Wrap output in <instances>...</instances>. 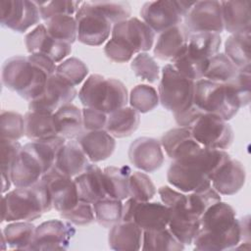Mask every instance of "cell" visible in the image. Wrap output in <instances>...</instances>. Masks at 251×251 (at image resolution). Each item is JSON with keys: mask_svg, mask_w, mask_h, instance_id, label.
Masks as SVG:
<instances>
[{"mask_svg": "<svg viewBox=\"0 0 251 251\" xmlns=\"http://www.w3.org/2000/svg\"><path fill=\"white\" fill-rule=\"evenodd\" d=\"M56 67V63L43 54L16 55L2 65V83L29 102L41 94Z\"/></svg>", "mask_w": 251, "mask_h": 251, "instance_id": "cell-1", "label": "cell"}, {"mask_svg": "<svg viewBox=\"0 0 251 251\" xmlns=\"http://www.w3.org/2000/svg\"><path fill=\"white\" fill-rule=\"evenodd\" d=\"M240 241L241 227L236 212L221 200L202 215L200 229L192 243L196 250L222 251L235 248Z\"/></svg>", "mask_w": 251, "mask_h": 251, "instance_id": "cell-2", "label": "cell"}, {"mask_svg": "<svg viewBox=\"0 0 251 251\" xmlns=\"http://www.w3.org/2000/svg\"><path fill=\"white\" fill-rule=\"evenodd\" d=\"M229 158L226 150L202 147L192 156L173 161L168 169L167 179L171 185L184 193L206 189L211 186L214 173Z\"/></svg>", "mask_w": 251, "mask_h": 251, "instance_id": "cell-3", "label": "cell"}, {"mask_svg": "<svg viewBox=\"0 0 251 251\" xmlns=\"http://www.w3.org/2000/svg\"><path fill=\"white\" fill-rule=\"evenodd\" d=\"M53 208L52 199L44 181L40 179L28 187H16L2 196L1 223L39 219Z\"/></svg>", "mask_w": 251, "mask_h": 251, "instance_id": "cell-4", "label": "cell"}, {"mask_svg": "<svg viewBox=\"0 0 251 251\" xmlns=\"http://www.w3.org/2000/svg\"><path fill=\"white\" fill-rule=\"evenodd\" d=\"M78 98L84 107L93 108L108 115L126 106L128 93L121 80L93 74L86 78L79 89Z\"/></svg>", "mask_w": 251, "mask_h": 251, "instance_id": "cell-5", "label": "cell"}, {"mask_svg": "<svg viewBox=\"0 0 251 251\" xmlns=\"http://www.w3.org/2000/svg\"><path fill=\"white\" fill-rule=\"evenodd\" d=\"M193 104L204 113L216 114L226 121L231 120L241 108L229 84L205 78L195 81Z\"/></svg>", "mask_w": 251, "mask_h": 251, "instance_id": "cell-6", "label": "cell"}, {"mask_svg": "<svg viewBox=\"0 0 251 251\" xmlns=\"http://www.w3.org/2000/svg\"><path fill=\"white\" fill-rule=\"evenodd\" d=\"M195 81L178 73L170 63L161 71L159 100L162 106L173 114L180 113L193 104Z\"/></svg>", "mask_w": 251, "mask_h": 251, "instance_id": "cell-7", "label": "cell"}, {"mask_svg": "<svg viewBox=\"0 0 251 251\" xmlns=\"http://www.w3.org/2000/svg\"><path fill=\"white\" fill-rule=\"evenodd\" d=\"M195 1L158 0L143 4L140 10L142 21L155 33H161L168 28L178 25Z\"/></svg>", "mask_w": 251, "mask_h": 251, "instance_id": "cell-8", "label": "cell"}, {"mask_svg": "<svg viewBox=\"0 0 251 251\" xmlns=\"http://www.w3.org/2000/svg\"><path fill=\"white\" fill-rule=\"evenodd\" d=\"M76 22V39L82 44L99 46L112 33V24L93 4V1L81 2L75 16Z\"/></svg>", "mask_w": 251, "mask_h": 251, "instance_id": "cell-9", "label": "cell"}, {"mask_svg": "<svg viewBox=\"0 0 251 251\" xmlns=\"http://www.w3.org/2000/svg\"><path fill=\"white\" fill-rule=\"evenodd\" d=\"M203 147L226 150L233 141V130L227 121L211 113H202L189 127Z\"/></svg>", "mask_w": 251, "mask_h": 251, "instance_id": "cell-10", "label": "cell"}, {"mask_svg": "<svg viewBox=\"0 0 251 251\" xmlns=\"http://www.w3.org/2000/svg\"><path fill=\"white\" fill-rule=\"evenodd\" d=\"M170 209L160 202H138L128 197L123 206L122 221L134 222L143 230L162 229L168 226Z\"/></svg>", "mask_w": 251, "mask_h": 251, "instance_id": "cell-11", "label": "cell"}, {"mask_svg": "<svg viewBox=\"0 0 251 251\" xmlns=\"http://www.w3.org/2000/svg\"><path fill=\"white\" fill-rule=\"evenodd\" d=\"M40 20V11L36 1H0V22L4 27L22 33L39 24Z\"/></svg>", "mask_w": 251, "mask_h": 251, "instance_id": "cell-12", "label": "cell"}, {"mask_svg": "<svg viewBox=\"0 0 251 251\" xmlns=\"http://www.w3.org/2000/svg\"><path fill=\"white\" fill-rule=\"evenodd\" d=\"M185 202L186 193L178 190L168 205L170 209L168 227L184 246L192 244L200 229V218L188 211Z\"/></svg>", "mask_w": 251, "mask_h": 251, "instance_id": "cell-13", "label": "cell"}, {"mask_svg": "<svg viewBox=\"0 0 251 251\" xmlns=\"http://www.w3.org/2000/svg\"><path fill=\"white\" fill-rule=\"evenodd\" d=\"M184 26L189 32H214L224 31L221 1H195L185 15Z\"/></svg>", "mask_w": 251, "mask_h": 251, "instance_id": "cell-14", "label": "cell"}, {"mask_svg": "<svg viewBox=\"0 0 251 251\" xmlns=\"http://www.w3.org/2000/svg\"><path fill=\"white\" fill-rule=\"evenodd\" d=\"M76 94L75 86L53 74L47 79L41 94L28 102V109L53 114L61 107L72 103Z\"/></svg>", "mask_w": 251, "mask_h": 251, "instance_id": "cell-15", "label": "cell"}, {"mask_svg": "<svg viewBox=\"0 0 251 251\" xmlns=\"http://www.w3.org/2000/svg\"><path fill=\"white\" fill-rule=\"evenodd\" d=\"M75 234L73 224L62 220H49L36 226L29 250H66Z\"/></svg>", "mask_w": 251, "mask_h": 251, "instance_id": "cell-16", "label": "cell"}, {"mask_svg": "<svg viewBox=\"0 0 251 251\" xmlns=\"http://www.w3.org/2000/svg\"><path fill=\"white\" fill-rule=\"evenodd\" d=\"M47 173L45 164L28 142L22 146L12 166L11 179L15 187H28L38 182Z\"/></svg>", "mask_w": 251, "mask_h": 251, "instance_id": "cell-17", "label": "cell"}, {"mask_svg": "<svg viewBox=\"0 0 251 251\" xmlns=\"http://www.w3.org/2000/svg\"><path fill=\"white\" fill-rule=\"evenodd\" d=\"M41 179L48 188L53 208L59 213L69 211L78 203L79 198L74 177L62 174L54 167Z\"/></svg>", "mask_w": 251, "mask_h": 251, "instance_id": "cell-18", "label": "cell"}, {"mask_svg": "<svg viewBox=\"0 0 251 251\" xmlns=\"http://www.w3.org/2000/svg\"><path fill=\"white\" fill-rule=\"evenodd\" d=\"M111 35L124 41L135 54L149 51L155 40V32L151 27L135 17L114 25Z\"/></svg>", "mask_w": 251, "mask_h": 251, "instance_id": "cell-19", "label": "cell"}, {"mask_svg": "<svg viewBox=\"0 0 251 251\" xmlns=\"http://www.w3.org/2000/svg\"><path fill=\"white\" fill-rule=\"evenodd\" d=\"M128 159L140 171L153 173L162 167L165 156L160 141L152 137L142 136L134 139L129 145Z\"/></svg>", "mask_w": 251, "mask_h": 251, "instance_id": "cell-20", "label": "cell"}, {"mask_svg": "<svg viewBox=\"0 0 251 251\" xmlns=\"http://www.w3.org/2000/svg\"><path fill=\"white\" fill-rule=\"evenodd\" d=\"M25 44L29 54H43L55 63H61L72 52V45L53 39L44 24L37 25L25 35Z\"/></svg>", "mask_w": 251, "mask_h": 251, "instance_id": "cell-21", "label": "cell"}, {"mask_svg": "<svg viewBox=\"0 0 251 251\" xmlns=\"http://www.w3.org/2000/svg\"><path fill=\"white\" fill-rule=\"evenodd\" d=\"M161 145L173 161H178L192 156L201 146L193 137L189 127L178 126L168 130L161 138Z\"/></svg>", "mask_w": 251, "mask_h": 251, "instance_id": "cell-22", "label": "cell"}, {"mask_svg": "<svg viewBox=\"0 0 251 251\" xmlns=\"http://www.w3.org/2000/svg\"><path fill=\"white\" fill-rule=\"evenodd\" d=\"M245 179L246 172L243 164L230 157L214 173L211 185L221 195H233L243 187Z\"/></svg>", "mask_w": 251, "mask_h": 251, "instance_id": "cell-23", "label": "cell"}, {"mask_svg": "<svg viewBox=\"0 0 251 251\" xmlns=\"http://www.w3.org/2000/svg\"><path fill=\"white\" fill-rule=\"evenodd\" d=\"M75 140L92 163L107 160L116 148L115 137L106 129L82 131Z\"/></svg>", "mask_w": 251, "mask_h": 251, "instance_id": "cell-24", "label": "cell"}, {"mask_svg": "<svg viewBox=\"0 0 251 251\" xmlns=\"http://www.w3.org/2000/svg\"><path fill=\"white\" fill-rule=\"evenodd\" d=\"M189 32L184 25H178L159 33L153 53L162 61L173 62L186 48Z\"/></svg>", "mask_w": 251, "mask_h": 251, "instance_id": "cell-25", "label": "cell"}, {"mask_svg": "<svg viewBox=\"0 0 251 251\" xmlns=\"http://www.w3.org/2000/svg\"><path fill=\"white\" fill-rule=\"evenodd\" d=\"M221 5L224 30L231 34L250 32L251 13L249 1H221Z\"/></svg>", "mask_w": 251, "mask_h": 251, "instance_id": "cell-26", "label": "cell"}, {"mask_svg": "<svg viewBox=\"0 0 251 251\" xmlns=\"http://www.w3.org/2000/svg\"><path fill=\"white\" fill-rule=\"evenodd\" d=\"M80 201L94 204L107 196L103 170L97 165L90 164L85 171L74 177Z\"/></svg>", "mask_w": 251, "mask_h": 251, "instance_id": "cell-27", "label": "cell"}, {"mask_svg": "<svg viewBox=\"0 0 251 251\" xmlns=\"http://www.w3.org/2000/svg\"><path fill=\"white\" fill-rule=\"evenodd\" d=\"M90 161L75 139L67 140L60 149L55 168L62 174L75 177L90 165Z\"/></svg>", "mask_w": 251, "mask_h": 251, "instance_id": "cell-28", "label": "cell"}, {"mask_svg": "<svg viewBox=\"0 0 251 251\" xmlns=\"http://www.w3.org/2000/svg\"><path fill=\"white\" fill-rule=\"evenodd\" d=\"M143 231L134 222L121 221L110 228L109 246L111 249L118 251L139 250L142 246Z\"/></svg>", "mask_w": 251, "mask_h": 251, "instance_id": "cell-29", "label": "cell"}, {"mask_svg": "<svg viewBox=\"0 0 251 251\" xmlns=\"http://www.w3.org/2000/svg\"><path fill=\"white\" fill-rule=\"evenodd\" d=\"M140 113L132 107H122L108 114L105 129L115 138L130 136L138 127Z\"/></svg>", "mask_w": 251, "mask_h": 251, "instance_id": "cell-30", "label": "cell"}, {"mask_svg": "<svg viewBox=\"0 0 251 251\" xmlns=\"http://www.w3.org/2000/svg\"><path fill=\"white\" fill-rule=\"evenodd\" d=\"M53 118L58 135L67 140L76 138L83 131L81 109L72 103L58 109Z\"/></svg>", "mask_w": 251, "mask_h": 251, "instance_id": "cell-31", "label": "cell"}, {"mask_svg": "<svg viewBox=\"0 0 251 251\" xmlns=\"http://www.w3.org/2000/svg\"><path fill=\"white\" fill-rule=\"evenodd\" d=\"M25 118V135L31 141L58 136L53 114L28 111Z\"/></svg>", "mask_w": 251, "mask_h": 251, "instance_id": "cell-32", "label": "cell"}, {"mask_svg": "<svg viewBox=\"0 0 251 251\" xmlns=\"http://www.w3.org/2000/svg\"><path fill=\"white\" fill-rule=\"evenodd\" d=\"M222 44V37L214 32H197L189 34L186 53L200 62L208 60L219 53Z\"/></svg>", "mask_w": 251, "mask_h": 251, "instance_id": "cell-33", "label": "cell"}, {"mask_svg": "<svg viewBox=\"0 0 251 251\" xmlns=\"http://www.w3.org/2000/svg\"><path fill=\"white\" fill-rule=\"evenodd\" d=\"M131 170L128 166H109L103 169L104 185L108 197L126 200L129 197V177Z\"/></svg>", "mask_w": 251, "mask_h": 251, "instance_id": "cell-34", "label": "cell"}, {"mask_svg": "<svg viewBox=\"0 0 251 251\" xmlns=\"http://www.w3.org/2000/svg\"><path fill=\"white\" fill-rule=\"evenodd\" d=\"M225 54L239 71L250 72V32L230 34L225 42Z\"/></svg>", "mask_w": 251, "mask_h": 251, "instance_id": "cell-35", "label": "cell"}, {"mask_svg": "<svg viewBox=\"0 0 251 251\" xmlns=\"http://www.w3.org/2000/svg\"><path fill=\"white\" fill-rule=\"evenodd\" d=\"M36 226L31 222H11L2 229L7 247L12 249L29 250L34 239Z\"/></svg>", "mask_w": 251, "mask_h": 251, "instance_id": "cell-36", "label": "cell"}, {"mask_svg": "<svg viewBox=\"0 0 251 251\" xmlns=\"http://www.w3.org/2000/svg\"><path fill=\"white\" fill-rule=\"evenodd\" d=\"M141 249L144 251H147V250L180 251L184 249V244H182L167 226L162 229L144 230Z\"/></svg>", "mask_w": 251, "mask_h": 251, "instance_id": "cell-37", "label": "cell"}, {"mask_svg": "<svg viewBox=\"0 0 251 251\" xmlns=\"http://www.w3.org/2000/svg\"><path fill=\"white\" fill-rule=\"evenodd\" d=\"M238 71L225 53H217L208 60L203 78L214 82L226 83L236 76Z\"/></svg>", "mask_w": 251, "mask_h": 251, "instance_id": "cell-38", "label": "cell"}, {"mask_svg": "<svg viewBox=\"0 0 251 251\" xmlns=\"http://www.w3.org/2000/svg\"><path fill=\"white\" fill-rule=\"evenodd\" d=\"M48 34L55 40L73 44L76 40V22L75 17L59 15L44 22Z\"/></svg>", "mask_w": 251, "mask_h": 251, "instance_id": "cell-39", "label": "cell"}, {"mask_svg": "<svg viewBox=\"0 0 251 251\" xmlns=\"http://www.w3.org/2000/svg\"><path fill=\"white\" fill-rule=\"evenodd\" d=\"M123 206L124 203L122 200L108 196L98 200L93 204L95 221H97L100 226L111 228L114 225L122 221Z\"/></svg>", "mask_w": 251, "mask_h": 251, "instance_id": "cell-40", "label": "cell"}, {"mask_svg": "<svg viewBox=\"0 0 251 251\" xmlns=\"http://www.w3.org/2000/svg\"><path fill=\"white\" fill-rule=\"evenodd\" d=\"M21 149H22V145L18 140L1 139L0 165H1V180H2L3 194L8 192L11 187V184H13L11 179V169Z\"/></svg>", "mask_w": 251, "mask_h": 251, "instance_id": "cell-41", "label": "cell"}, {"mask_svg": "<svg viewBox=\"0 0 251 251\" xmlns=\"http://www.w3.org/2000/svg\"><path fill=\"white\" fill-rule=\"evenodd\" d=\"M130 107L138 113H148L154 110L160 103L158 91L149 84L135 85L128 96Z\"/></svg>", "mask_w": 251, "mask_h": 251, "instance_id": "cell-42", "label": "cell"}, {"mask_svg": "<svg viewBox=\"0 0 251 251\" xmlns=\"http://www.w3.org/2000/svg\"><path fill=\"white\" fill-rule=\"evenodd\" d=\"M221 200V194L211 185L210 187L200 191L186 193L185 207L189 212L201 219L202 215L209 207Z\"/></svg>", "mask_w": 251, "mask_h": 251, "instance_id": "cell-43", "label": "cell"}, {"mask_svg": "<svg viewBox=\"0 0 251 251\" xmlns=\"http://www.w3.org/2000/svg\"><path fill=\"white\" fill-rule=\"evenodd\" d=\"M134 75L141 80L154 83L160 79V67L155 58L146 52L138 53L130 63Z\"/></svg>", "mask_w": 251, "mask_h": 251, "instance_id": "cell-44", "label": "cell"}, {"mask_svg": "<svg viewBox=\"0 0 251 251\" xmlns=\"http://www.w3.org/2000/svg\"><path fill=\"white\" fill-rule=\"evenodd\" d=\"M55 75L75 87L80 84L88 75V68L81 60L71 57L57 65Z\"/></svg>", "mask_w": 251, "mask_h": 251, "instance_id": "cell-45", "label": "cell"}, {"mask_svg": "<svg viewBox=\"0 0 251 251\" xmlns=\"http://www.w3.org/2000/svg\"><path fill=\"white\" fill-rule=\"evenodd\" d=\"M129 197L138 202L151 201L157 189L148 175L142 172H133L129 177Z\"/></svg>", "mask_w": 251, "mask_h": 251, "instance_id": "cell-46", "label": "cell"}, {"mask_svg": "<svg viewBox=\"0 0 251 251\" xmlns=\"http://www.w3.org/2000/svg\"><path fill=\"white\" fill-rule=\"evenodd\" d=\"M1 139L19 140L25 135V118L14 111H2L0 117Z\"/></svg>", "mask_w": 251, "mask_h": 251, "instance_id": "cell-47", "label": "cell"}, {"mask_svg": "<svg viewBox=\"0 0 251 251\" xmlns=\"http://www.w3.org/2000/svg\"><path fill=\"white\" fill-rule=\"evenodd\" d=\"M40 11L41 20L44 22L48 19L59 16V15H68L73 16L75 14L81 4L80 1H42L36 2Z\"/></svg>", "mask_w": 251, "mask_h": 251, "instance_id": "cell-48", "label": "cell"}, {"mask_svg": "<svg viewBox=\"0 0 251 251\" xmlns=\"http://www.w3.org/2000/svg\"><path fill=\"white\" fill-rule=\"evenodd\" d=\"M93 4L105 15L112 25L131 17V7L126 1H93Z\"/></svg>", "mask_w": 251, "mask_h": 251, "instance_id": "cell-49", "label": "cell"}, {"mask_svg": "<svg viewBox=\"0 0 251 251\" xmlns=\"http://www.w3.org/2000/svg\"><path fill=\"white\" fill-rule=\"evenodd\" d=\"M60 215L64 220L75 226H87L95 221L93 204L80 200L74 208L60 213Z\"/></svg>", "mask_w": 251, "mask_h": 251, "instance_id": "cell-50", "label": "cell"}, {"mask_svg": "<svg viewBox=\"0 0 251 251\" xmlns=\"http://www.w3.org/2000/svg\"><path fill=\"white\" fill-rule=\"evenodd\" d=\"M104 53L111 61L115 63H126L132 59L134 51L124 41L111 37L104 47Z\"/></svg>", "mask_w": 251, "mask_h": 251, "instance_id": "cell-51", "label": "cell"}, {"mask_svg": "<svg viewBox=\"0 0 251 251\" xmlns=\"http://www.w3.org/2000/svg\"><path fill=\"white\" fill-rule=\"evenodd\" d=\"M236 96L240 107H245L250 103V72L238 71L236 76L227 82Z\"/></svg>", "mask_w": 251, "mask_h": 251, "instance_id": "cell-52", "label": "cell"}, {"mask_svg": "<svg viewBox=\"0 0 251 251\" xmlns=\"http://www.w3.org/2000/svg\"><path fill=\"white\" fill-rule=\"evenodd\" d=\"M81 112L84 130L105 129L108 118L106 113L88 107H83Z\"/></svg>", "mask_w": 251, "mask_h": 251, "instance_id": "cell-53", "label": "cell"}, {"mask_svg": "<svg viewBox=\"0 0 251 251\" xmlns=\"http://www.w3.org/2000/svg\"><path fill=\"white\" fill-rule=\"evenodd\" d=\"M202 113H204V112L201 111L194 104H192L186 110H184V111H182L180 113H177V114H174V117H175V120H176V124L179 126L190 127L193 125V123L196 121V119Z\"/></svg>", "mask_w": 251, "mask_h": 251, "instance_id": "cell-54", "label": "cell"}]
</instances>
